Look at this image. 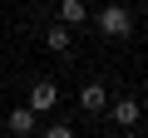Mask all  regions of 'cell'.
<instances>
[{
    "mask_svg": "<svg viewBox=\"0 0 148 138\" xmlns=\"http://www.w3.org/2000/svg\"><path fill=\"white\" fill-rule=\"evenodd\" d=\"M109 118H114L119 128H138L143 109H138V99H114V104H109Z\"/></svg>",
    "mask_w": 148,
    "mask_h": 138,
    "instance_id": "5b68a950",
    "label": "cell"
},
{
    "mask_svg": "<svg viewBox=\"0 0 148 138\" xmlns=\"http://www.w3.org/2000/svg\"><path fill=\"white\" fill-rule=\"evenodd\" d=\"M89 20H94V30H99L104 40H119V44L133 40V30H138L128 5H99V15H89Z\"/></svg>",
    "mask_w": 148,
    "mask_h": 138,
    "instance_id": "6da1fadb",
    "label": "cell"
},
{
    "mask_svg": "<svg viewBox=\"0 0 148 138\" xmlns=\"http://www.w3.org/2000/svg\"><path fill=\"white\" fill-rule=\"evenodd\" d=\"M40 138H74V123H64V118H59V123H45Z\"/></svg>",
    "mask_w": 148,
    "mask_h": 138,
    "instance_id": "ba28073f",
    "label": "cell"
},
{
    "mask_svg": "<svg viewBox=\"0 0 148 138\" xmlns=\"http://www.w3.org/2000/svg\"><path fill=\"white\" fill-rule=\"evenodd\" d=\"M30 109H35V113L59 109V84H54V79H35V84H30Z\"/></svg>",
    "mask_w": 148,
    "mask_h": 138,
    "instance_id": "7a4b0ae2",
    "label": "cell"
},
{
    "mask_svg": "<svg viewBox=\"0 0 148 138\" xmlns=\"http://www.w3.org/2000/svg\"><path fill=\"white\" fill-rule=\"evenodd\" d=\"M79 109H84L89 118L109 113V84H99V79H94V84H84V89H79Z\"/></svg>",
    "mask_w": 148,
    "mask_h": 138,
    "instance_id": "3957f363",
    "label": "cell"
},
{
    "mask_svg": "<svg viewBox=\"0 0 148 138\" xmlns=\"http://www.w3.org/2000/svg\"><path fill=\"white\" fill-rule=\"evenodd\" d=\"M5 123H10V133H15V138H35V133H40V113H35L30 104L10 109V118H5Z\"/></svg>",
    "mask_w": 148,
    "mask_h": 138,
    "instance_id": "277c9868",
    "label": "cell"
},
{
    "mask_svg": "<svg viewBox=\"0 0 148 138\" xmlns=\"http://www.w3.org/2000/svg\"><path fill=\"white\" fill-rule=\"evenodd\" d=\"M143 104H148V84H143Z\"/></svg>",
    "mask_w": 148,
    "mask_h": 138,
    "instance_id": "9c48e42d",
    "label": "cell"
},
{
    "mask_svg": "<svg viewBox=\"0 0 148 138\" xmlns=\"http://www.w3.org/2000/svg\"><path fill=\"white\" fill-rule=\"evenodd\" d=\"M69 44H74L69 25H59V20H54V25L45 30V49H49V54H69Z\"/></svg>",
    "mask_w": 148,
    "mask_h": 138,
    "instance_id": "8992f818",
    "label": "cell"
},
{
    "mask_svg": "<svg viewBox=\"0 0 148 138\" xmlns=\"http://www.w3.org/2000/svg\"><path fill=\"white\" fill-rule=\"evenodd\" d=\"M89 20V5H84V0H59V25H84Z\"/></svg>",
    "mask_w": 148,
    "mask_h": 138,
    "instance_id": "52a82bcc",
    "label": "cell"
}]
</instances>
